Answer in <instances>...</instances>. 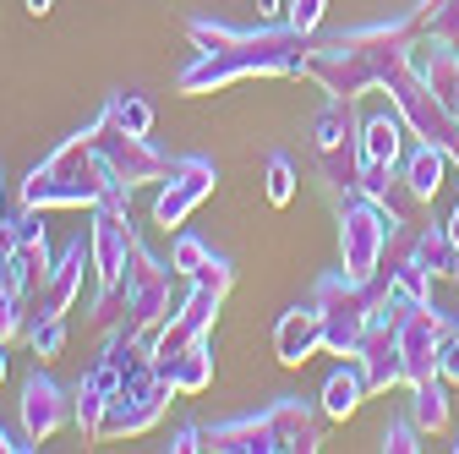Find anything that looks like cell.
<instances>
[{"mask_svg": "<svg viewBox=\"0 0 459 454\" xmlns=\"http://www.w3.org/2000/svg\"><path fill=\"white\" fill-rule=\"evenodd\" d=\"M361 394H372L367 367H361L356 356H344V367H333L328 383H323V416H351V411L361 406Z\"/></svg>", "mask_w": 459, "mask_h": 454, "instance_id": "4fadbf2b", "label": "cell"}, {"mask_svg": "<svg viewBox=\"0 0 459 454\" xmlns=\"http://www.w3.org/2000/svg\"><path fill=\"white\" fill-rule=\"evenodd\" d=\"M169 279H176V268H164L143 247L132 252V268H126V312H132V328L148 334V339H159V328L169 323V312H176V301H169Z\"/></svg>", "mask_w": 459, "mask_h": 454, "instance_id": "52a82bcc", "label": "cell"}, {"mask_svg": "<svg viewBox=\"0 0 459 454\" xmlns=\"http://www.w3.org/2000/svg\"><path fill=\"white\" fill-rule=\"evenodd\" d=\"M66 422H72V394L49 372H39V362H33V372L22 378V438L28 443H49Z\"/></svg>", "mask_w": 459, "mask_h": 454, "instance_id": "30bf717a", "label": "cell"}, {"mask_svg": "<svg viewBox=\"0 0 459 454\" xmlns=\"http://www.w3.org/2000/svg\"><path fill=\"white\" fill-rule=\"evenodd\" d=\"M257 6V22H279L284 17V0H252Z\"/></svg>", "mask_w": 459, "mask_h": 454, "instance_id": "f1b7e54d", "label": "cell"}, {"mask_svg": "<svg viewBox=\"0 0 459 454\" xmlns=\"http://www.w3.org/2000/svg\"><path fill=\"white\" fill-rule=\"evenodd\" d=\"M454 279H459V274H454Z\"/></svg>", "mask_w": 459, "mask_h": 454, "instance_id": "8d00e7d4", "label": "cell"}, {"mask_svg": "<svg viewBox=\"0 0 459 454\" xmlns=\"http://www.w3.org/2000/svg\"><path fill=\"white\" fill-rule=\"evenodd\" d=\"M443 104H448V116L459 121V55H454V66H448V83H443V93H437Z\"/></svg>", "mask_w": 459, "mask_h": 454, "instance_id": "83f0119b", "label": "cell"}, {"mask_svg": "<svg viewBox=\"0 0 459 454\" xmlns=\"http://www.w3.org/2000/svg\"><path fill=\"white\" fill-rule=\"evenodd\" d=\"M0 224H6V208H0Z\"/></svg>", "mask_w": 459, "mask_h": 454, "instance_id": "e575fe53", "label": "cell"}, {"mask_svg": "<svg viewBox=\"0 0 459 454\" xmlns=\"http://www.w3.org/2000/svg\"><path fill=\"white\" fill-rule=\"evenodd\" d=\"M219 301H224V291L203 285V279H186V296H181V307L169 312V323H164V328H159V339H153V362H169V356H176L181 345H192V339H208Z\"/></svg>", "mask_w": 459, "mask_h": 454, "instance_id": "9c48e42d", "label": "cell"}, {"mask_svg": "<svg viewBox=\"0 0 459 454\" xmlns=\"http://www.w3.org/2000/svg\"><path fill=\"white\" fill-rule=\"evenodd\" d=\"M323 12H328V0H290V28L312 39L317 22H323Z\"/></svg>", "mask_w": 459, "mask_h": 454, "instance_id": "d4e9b609", "label": "cell"}, {"mask_svg": "<svg viewBox=\"0 0 459 454\" xmlns=\"http://www.w3.org/2000/svg\"><path fill=\"white\" fill-rule=\"evenodd\" d=\"M203 263H208V241H203V236H186V231H181V236H176V247H169V268H176L181 279H192V274H197Z\"/></svg>", "mask_w": 459, "mask_h": 454, "instance_id": "7402d4cb", "label": "cell"}, {"mask_svg": "<svg viewBox=\"0 0 459 454\" xmlns=\"http://www.w3.org/2000/svg\"><path fill=\"white\" fill-rule=\"evenodd\" d=\"M126 203H132V197H104V203L93 208V231H88L93 274H99L93 323H115V307H126V268H132V252H137Z\"/></svg>", "mask_w": 459, "mask_h": 454, "instance_id": "3957f363", "label": "cell"}, {"mask_svg": "<svg viewBox=\"0 0 459 454\" xmlns=\"http://www.w3.org/2000/svg\"><path fill=\"white\" fill-rule=\"evenodd\" d=\"M454 164H459V143H454Z\"/></svg>", "mask_w": 459, "mask_h": 454, "instance_id": "836d02e7", "label": "cell"}, {"mask_svg": "<svg viewBox=\"0 0 459 454\" xmlns=\"http://www.w3.org/2000/svg\"><path fill=\"white\" fill-rule=\"evenodd\" d=\"M317 345H323V318H317V307H290V312L279 318V328H273V356L284 367H301Z\"/></svg>", "mask_w": 459, "mask_h": 454, "instance_id": "7c38bea8", "label": "cell"}, {"mask_svg": "<svg viewBox=\"0 0 459 454\" xmlns=\"http://www.w3.org/2000/svg\"><path fill=\"white\" fill-rule=\"evenodd\" d=\"M312 61V44L307 33H296L290 22H257V28H241V39L230 49H213V55H197V61L176 77L181 93H219L241 77H301Z\"/></svg>", "mask_w": 459, "mask_h": 454, "instance_id": "6da1fadb", "label": "cell"}, {"mask_svg": "<svg viewBox=\"0 0 459 454\" xmlns=\"http://www.w3.org/2000/svg\"><path fill=\"white\" fill-rule=\"evenodd\" d=\"M437 372H443V383H459V328H448V334H443V351H437Z\"/></svg>", "mask_w": 459, "mask_h": 454, "instance_id": "484cf974", "label": "cell"}, {"mask_svg": "<svg viewBox=\"0 0 459 454\" xmlns=\"http://www.w3.org/2000/svg\"><path fill=\"white\" fill-rule=\"evenodd\" d=\"M411 416L421 422V432H443L448 427V394H443V372L411 383Z\"/></svg>", "mask_w": 459, "mask_h": 454, "instance_id": "e0dca14e", "label": "cell"}, {"mask_svg": "<svg viewBox=\"0 0 459 454\" xmlns=\"http://www.w3.org/2000/svg\"><path fill=\"white\" fill-rule=\"evenodd\" d=\"M169 378H176V394H203L213 383V345L208 339H192V345H181L169 362H159Z\"/></svg>", "mask_w": 459, "mask_h": 454, "instance_id": "9a60e30c", "label": "cell"}, {"mask_svg": "<svg viewBox=\"0 0 459 454\" xmlns=\"http://www.w3.org/2000/svg\"><path fill=\"white\" fill-rule=\"evenodd\" d=\"M361 148H367V164H399V148H405V116L399 109H377V116L361 127Z\"/></svg>", "mask_w": 459, "mask_h": 454, "instance_id": "2e32d148", "label": "cell"}, {"mask_svg": "<svg viewBox=\"0 0 459 454\" xmlns=\"http://www.w3.org/2000/svg\"><path fill=\"white\" fill-rule=\"evenodd\" d=\"M383 449L388 454H416L421 449V422L411 416V422H394L388 432H383Z\"/></svg>", "mask_w": 459, "mask_h": 454, "instance_id": "cb8c5ba5", "label": "cell"}, {"mask_svg": "<svg viewBox=\"0 0 459 454\" xmlns=\"http://www.w3.org/2000/svg\"><path fill=\"white\" fill-rule=\"evenodd\" d=\"M454 449H459V443H454Z\"/></svg>", "mask_w": 459, "mask_h": 454, "instance_id": "d590c367", "label": "cell"}, {"mask_svg": "<svg viewBox=\"0 0 459 454\" xmlns=\"http://www.w3.org/2000/svg\"><path fill=\"white\" fill-rule=\"evenodd\" d=\"M93 263V247L88 241H72L66 252H61V263L49 268V279L39 285V296H33V312H49V318H66L72 312V301H77V291H82V268ZM28 312V318H33Z\"/></svg>", "mask_w": 459, "mask_h": 454, "instance_id": "8fae6325", "label": "cell"}, {"mask_svg": "<svg viewBox=\"0 0 459 454\" xmlns=\"http://www.w3.org/2000/svg\"><path fill=\"white\" fill-rule=\"evenodd\" d=\"M443 231H448V241H454V247H459V208H454V214H448V224H443Z\"/></svg>", "mask_w": 459, "mask_h": 454, "instance_id": "4dcf8cb0", "label": "cell"}, {"mask_svg": "<svg viewBox=\"0 0 459 454\" xmlns=\"http://www.w3.org/2000/svg\"><path fill=\"white\" fill-rule=\"evenodd\" d=\"M22 6H28V12H33V17H44V12H49V6H55V0H22Z\"/></svg>", "mask_w": 459, "mask_h": 454, "instance_id": "1f68e13d", "label": "cell"}, {"mask_svg": "<svg viewBox=\"0 0 459 454\" xmlns=\"http://www.w3.org/2000/svg\"><path fill=\"white\" fill-rule=\"evenodd\" d=\"M0 378H6V339H0Z\"/></svg>", "mask_w": 459, "mask_h": 454, "instance_id": "d6a6232c", "label": "cell"}, {"mask_svg": "<svg viewBox=\"0 0 459 454\" xmlns=\"http://www.w3.org/2000/svg\"><path fill=\"white\" fill-rule=\"evenodd\" d=\"M219 181V164L192 153V159H169V176H164V192L153 197V224H164V231H181V224L192 219V208L213 192Z\"/></svg>", "mask_w": 459, "mask_h": 454, "instance_id": "ba28073f", "label": "cell"}, {"mask_svg": "<svg viewBox=\"0 0 459 454\" xmlns=\"http://www.w3.org/2000/svg\"><path fill=\"white\" fill-rule=\"evenodd\" d=\"M104 116L121 127V132H132V137H148V132H153V104L137 99V93H109Z\"/></svg>", "mask_w": 459, "mask_h": 454, "instance_id": "d6986e66", "label": "cell"}, {"mask_svg": "<svg viewBox=\"0 0 459 454\" xmlns=\"http://www.w3.org/2000/svg\"><path fill=\"white\" fill-rule=\"evenodd\" d=\"M176 454H192V449H208V427H181L176 443H169Z\"/></svg>", "mask_w": 459, "mask_h": 454, "instance_id": "4316f807", "label": "cell"}, {"mask_svg": "<svg viewBox=\"0 0 459 454\" xmlns=\"http://www.w3.org/2000/svg\"><path fill=\"white\" fill-rule=\"evenodd\" d=\"M28 345H33V362H49L66 351V318H49V312H33L28 318Z\"/></svg>", "mask_w": 459, "mask_h": 454, "instance_id": "ffe728a7", "label": "cell"}, {"mask_svg": "<svg viewBox=\"0 0 459 454\" xmlns=\"http://www.w3.org/2000/svg\"><path fill=\"white\" fill-rule=\"evenodd\" d=\"M290 197H296V164L284 159V153H273V159H268V203L284 208Z\"/></svg>", "mask_w": 459, "mask_h": 454, "instance_id": "603a6c76", "label": "cell"}, {"mask_svg": "<svg viewBox=\"0 0 459 454\" xmlns=\"http://www.w3.org/2000/svg\"><path fill=\"white\" fill-rule=\"evenodd\" d=\"M399 231V214L367 192H351L339 203V247H344V274L351 279H372L383 268L388 236Z\"/></svg>", "mask_w": 459, "mask_h": 454, "instance_id": "5b68a950", "label": "cell"}, {"mask_svg": "<svg viewBox=\"0 0 459 454\" xmlns=\"http://www.w3.org/2000/svg\"><path fill=\"white\" fill-rule=\"evenodd\" d=\"M169 394H176V378H169L159 362H137L121 378V389L109 394L104 422H99V438H137V432H148L164 416Z\"/></svg>", "mask_w": 459, "mask_h": 454, "instance_id": "277c9868", "label": "cell"}, {"mask_svg": "<svg viewBox=\"0 0 459 454\" xmlns=\"http://www.w3.org/2000/svg\"><path fill=\"white\" fill-rule=\"evenodd\" d=\"M448 164H454V148H448V143H421V148L411 153V164H405V187L416 192V203L437 197V187H443V176H448Z\"/></svg>", "mask_w": 459, "mask_h": 454, "instance_id": "5bb4252c", "label": "cell"}, {"mask_svg": "<svg viewBox=\"0 0 459 454\" xmlns=\"http://www.w3.org/2000/svg\"><path fill=\"white\" fill-rule=\"evenodd\" d=\"M17 449H28V443H12V432L0 427V454H17Z\"/></svg>", "mask_w": 459, "mask_h": 454, "instance_id": "f546056e", "label": "cell"}, {"mask_svg": "<svg viewBox=\"0 0 459 454\" xmlns=\"http://www.w3.org/2000/svg\"><path fill=\"white\" fill-rule=\"evenodd\" d=\"M104 406H109V394H104V389H93V383L82 378V383H77V394H72V422H77V432H82V438H99Z\"/></svg>", "mask_w": 459, "mask_h": 454, "instance_id": "44dd1931", "label": "cell"}, {"mask_svg": "<svg viewBox=\"0 0 459 454\" xmlns=\"http://www.w3.org/2000/svg\"><path fill=\"white\" fill-rule=\"evenodd\" d=\"M411 258L437 279V274H459V247L448 241V231H421L411 236Z\"/></svg>", "mask_w": 459, "mask_h": 454, "instance_id": "ac0fdd59", "label": "cell"}, {"mask_svg": "<svg viewBox=\"0 0 459 454\" xmlns=\"http://www.w3.org/2000/svg\"><path fill=\"white\" fill-rule=\"evenodd\" d=\"M104 197H132V187L115 181V170L99 153L93 127L72 132L44 164H33L28 181H22V208H99Z\"/></svg>", "mask_w": 459, "mask_h": 454, "instance_id": "7a4b0ae2", "label": "cell"}, {"mask_svg": "<svg viewBox=\"0 0 459 454\" xmlns=\"http://www.w3.org/2000/svg\"><path fill=\"white\" fill-rule=\"evenodd\" d=\"M312 153H317V170H323V181L333 192L344 187V197H351L361 187L367 148H361V127L351 116V99H328L323 104V116L312 121Z\"/></svg>", "mask_w": 459, "mask_h": 454, "instance_id": "8992f818", "label": "cell"}]
</instances>
